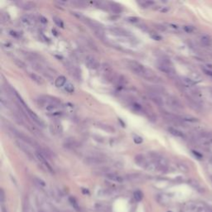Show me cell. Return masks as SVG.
Segmentation results:
<instances>
[{
  "mask_svg": "<svg viewBox=\"0 0 212 212\" xmlns=\"http://www.w3.org/2000/svg\"><path fill=\"white\" fill-rule=\"evenodd\" d=\"M157 67L160 71L166 74L169 77H174L176 76V72L171 66V62L168 59H161Z\"/></svg>",
  "mask_w": 212,
  "mask_h": 212,
  "instance_id": "obj_1",
  "label": "cell"
},
{
  "mask_svg": "<svg viewBox=\"0 0 212 212\" xmlns=\"http://www.w3.org/2000/svg\"><path fill=\"white\" fill-rule=\"evenodd\" d=\"M9 129H10V131L12 132L13 134L14 135L15 137H17L20 141L23 142L24 143H27V144L28 145H31V146H34V147H36V146H37L36 142H35L33 139H31V138L28 137L27 135L24 134L23 133H22V132L18 131V130L14 128H13V127H9Z\"/></svg>",
  "mask_w": 212,
  "mask_h": 212,
  "instance_id": "obj_2",
  "label": "cell"
},
{
  "mask_svg": "<svg viewBox=\"0 0 212 212\" xmlns=\"http://www.w3.org/2000/svg\"><path fill=\"white\" fill-rule=\"evenodd\" d=\"M127 65H128V67L129 68L135 75H138L143 77L145 71H146V67H144L142 64L134 62V61H128Z\"/></svg>",
  "mask_w": 212,
  "mask_h": 212,
  "instance_id": "obj_3",
  "label": "cell"
},
{
  "mask_svg": "<svg viewBox=\"0 0 212 212\" xmlns=\"http://www.w3.org/2000/svg\"><path fill=\"white\" fill-rule=\"evenodd\" d=\"M85 162L90 166H100L106 162V159L99 156H90L85 158Z\"/></svg>",
  "mask_w": 212,
  "mask_h": 212,
  "instance_id": "obj_4",
  "label": "cell"
},
{
  "mask_svg": "<svg viewBox=\"0 0 212 212\" xmlns=\"http://www.w3.org/2000/svg\"><path fill=\"white\" fill-rule=\"evenodd\" d=\"M143 77L144 78L145 80L151 81V82L158 83L162 81L161 78L159 76H157L154 71H153L151 69H148V68H146V71H145Z\"/></svg>",
  "mask_w": 212,
  "mask_h": 212,
  "instance_id": "obj_5",
  "label": "cell"
},
{
  "mask_svg": "<svg viewBox=\"0 0 212 212\" xmlns=\"http://www.w3.org/2000/svg\"><path fill=\"white\" fill-rule=\"evenodd\" d=\"M167 104L173 109L179 110V109H183V105L181 103V101L174 96H169L167 99Z\"/></svg>",
  "mask_w": 212,
  "mask_h": 212,
  "instance_id": "obj_6",
  "label": "cell"
},
{
  "mask_svg": "<svg viewBox=\"0 0 212 212\" xmlns=\"http://www.w3.org/2000/svg\"><path fill=\"white\" fill-rule=\"evenodd\" d=\"M85 65L89 69H97L99 66V63L96 60V58L93 56H87L85 57Z\"/></svg>",
  "mask_w": 212,
  "mask_h": 212,
  "instance_id": "obj_7",
  "label": "cell"
},
{
  "mask_svg": "<svg viewBox=\"0 0 212 212\" xmlns=\"http://www.w3.org/2000/svg\"><path fill=\"white\" fill-rule=\"evenodd\" d=\"M23 107V106H22ZM24 109H25V110L27 111V114H28V116H29V118L31 119H32L33 120V122H35L36 124H38V125H40V126H41V127H43L44 126V124H43V122L41 121V119L36 115L32 110H31V109H29L28 108V106L27 105V106H25V107H23Z\"/></svg>",
  "mask_w": 212,
  "mask_h": 212,
  "instance_id": "obj_8",
  "label": "cell"
},
{
  "mask_svg": "<svg viewBox=\"0 0 212 212\" xmlns=\"http://www.w3.org/2000/svg\"><path fill=\"white\" fill-rule=\"evenodd\" d=\"M148 94V97H149V99H150L152 101H153L157 105H158V106H160V107L163 106L164 102H163V99H162V98L161 97L159 94L154 93V92H151V91H149Z\"/></svg>",
  "mask_w": 212,
  "mask_h": 212,
  "instance_id": "obj_9",
  "label": "cell"
},
{
  "mask_svg": "<svg viewBox=\"0 0 212 212\" xmlns=\"http://www.w3.org/2000/svg\"><path fill=\"white\" fill-rule=\"evenodd\" d=\"M21 22L22 23H23L24 25L28 27L35 26L36 23V18L31 15H24L21 17Z\"/></svg>",
  "mask_w": 212,
  "mask_h": 212,
  "instance_id": "obj_10",
  "label": "cell"
},
{
  "mask_svg": "<svg viewBox=\"0 0 212 212\" xmlns=\"http://www.w3.org/2000/svg\"><path fill=\"white\" fill-rule=\"evenodd\" d=\"M94 125L96 128H99V129L104 130V131H106V132L110 133V134H113V133L115 132V129L114 127L111 126V125H109V124H104V123H101V122H94Z\"/></svg>",
  "mask_w": 212,
  "mask_h": 212,
  "instance_id": "obj_11",
  "label": "cell"
},
{
  "mask_svg": "<svg viewBox=\"0 0 212 212\" xmlns=\"http://www.w3.org/2000/svg\"><path fill=\"white\" fill-rule=\"evenodd\" d=\"M134 161L137 165L141 167H143V168H145V167H146V165H147V163H148V159H147L143 155L139 154V155H137L135 157Z\"/></svg>",
  "mask_w": 212,
  "mask_h": 212,
  "instance_id": "obj_12",
  "label": "cell"
},
{
  "mask_svg": "<svg viewBox=\"0 0 212 212\" xmlns=\"http://www.w3.org/2000/svg\"><path fill=\"white\" fill-rule=\"evenodd\" d=\"M181 82L183 85V86H185L186 88H192L197 85V82L193 79L188 77H181Z\"/></svg>",
  "mask_w": 212,
  "mask_h": 212,
  "instance_id": "obj_13",
  "label": "cell"
},
{
  "mask_svg": "<svg viewBox=\"0 0 212 212\" xmlns=\"http://www.w3.org/2000/svg\"><path fill=\"white\" fill-rule=\"evenodd\" d=\"M104 176H105V177H107L109 180H110V181H115V182L121 183V182L124 181V179H123L122 176H119V175H117L115 173H113V172H107V173L104 174Z\"/></svg>",
  "mask_w": 212,
  "mask_h": 212,
  "instance_id": "obj_14",
  "label": "cell"
},
{
  "mask_svg": "<svg viewBox=\"0 0 212 212\" xmlns=\"http://www.w3.org/2000/svg\"><path fill=\"white\" fill-rule=\"evenodd\" d=\"M101 70H102V72L109 78L113 76V69L108 63H103L101 65Z\"/></svg>",
  "mask_w": 212,
  "mask_h": 212,
  "instance_id": "obj_15",
  "label": "cell"
},
{
  "mask_svg": "<svg viewBox=\"0 0 212 212\" xmlns=\"http://www.w3.org/2000/svg\"><path fill=\"white\" fill-rule=\"evenodd\" d=\"M199 41H200L202 46H204V47H209V46H211V44L212 43V40L211 38V36H208L207 34H203V35H202V36H200Z\"/></svg>",
  "mask_w": 212,
  "mask_h": 212,
  "instance_id": "obj_16",
  "label": "cell"
},
{
  "mask_svg": "<svg viewBox=\"0 0 212 212\" xmlns=\"http://www.w3.org/2000/svg\"><path fill=\"white\" fill-rule=\"evenodd\" d=\"M110 31L112 32V34L117 35V36H129L130 34L127 31H125L123 28H119V27H113L109 29Z\"/></svg>",
  "mask_w": 212,
  "mask_h": 212,
  "instance_id": "obj_17",
  "label": "cell"
},
{
  "mask_svg": "<svg viewBox=\"0 0 212 212\" xmlns=\"http://www.w3.org/2000/svg\"><path fill=\"white\" fill-rule=\"evenodd\" d=\"M16 145L17 146V148H20L21 150L22 151V152H24V153H25V154H26L28 157H30V158L32 157V154H31V153L30 152V150L28 149V148H27V146H25V145L23 144L22 142L17 141V142H16Z\"/></svg>",
  "mask_w": 212,
  "mask_h": 212,
  "instance_id": "obj_18",
  "label": "cell"
},
{
  "mask_svg": "<svg viewBox=\"0 0 212 212\" xmlns=\"http://www.w3.org/2000/svg\"><path fill=\"white\" fill-rule=\"evenodd\" d=\"M69 71L70 73L74 77L76 78L77 80H80V79H81V76H80V71L76 67H74L72 66H71L70 67H69Z\"/></svg>",
  "mask_w": 212,
  "mask_h": 212,
  "instance_id": "obj_19",
  "label": "cell"
},
{
  "mask_svg": "<svg viewBox=\"0 0 212 212\" xmlns=\"http://www.w3.org/2000/svg\"><path fill=\"white\" fill-rule=\"evenodd\" d=\"M64 146L66 147V148H71V149H74V148H77L79 147V144H78V143L76 141V140L74 139H67L66 142H65V143H64Z\"/></svg>",
  "mask_w": 212,
  "mask_h": 212,
  "instance_id": "obj_20",
  "label": "cell"
},
{
  "mask_svg": "<svg viewBox=\"0 0 212 212\" xmlns=\"http://www.w3.org/2000/svg\"><path fill=\"white\" fill-rule=\"evenodd\" d=\"M19 6L21 8H22L24 10H31V9H33L36 5L34 3H31V2H22L20 3Z\"/></svg>",
  "mask_w": 212,
  "mask_h": 212,
  "instance_id": "obj_21",
  "label": "cell"
},
{
  "mask_svg": "<svg viewBox=\"0 0 212 212\" xmlns=\"http://www.w3.org/2000/svg\"><path fill=\"white\" fill-rule=\"evenodd\" d=\"M167 129H168V132H169L171 134H172L173 136H175V137H177V138H184V137H185V136H184V134H183L181 131L176 129L173 128V127H169Z\"/></svg>",
  "mask_w": 212,
  "mask_h": 212,
  "instance_id": "obj_22",
  "label": "cell"
},
{
  "mask_svg": "<svg viewBox=\"0 0 212 212\" xmlns=\"http://www.w3.org/2000/svg\"><path fill=\"white\" fill-rule=\"evenodd\" d=\"M29 76L31 78V80L34 81V82H36L37 85H42L44 81H43V79L39 76V75H36L35 73H29Z\"/></svg>",
  "mask_w": 212,
  "mask_h": 212,
  "instance_id": "obj_23",
  "label": "cell"
},
{
  "mask_svg": "<svg viewBox=\"0 0 212 212\" xmlns=\"http://www.w3.org/2000/svg\"><path fill=\"white\" fill-rule=\"evenodd\" d=\"M66 79L65 76H60L57 78L56 81H55V85L57 87H62V86H65V85L66 84Z\"/></svg>",
  "mask_w": 212,
  "mask_h": 212,
  "instance_id": "obj_24",
  "label": "cell"
},
{
  "mask_svg": "<svg viewBox=\"0 0 212 212\" xmlns=\"http://www.w3.org/2000/svg\"><path fill=\"white\" fill-rule=\"evenodd\" d=\"M28 127V129H29V130L31 131V133L33 134H35L36 136H37V137H39V138H41L42 137V134L41 133V131H39L38 130V129L37 128H36L34 125H32V124H29V125L27 126Z\"/></svg>",
  "mask_w": 212,
  "mask_h": 212,
  "instance_id": "obj_25",
  "label": "cell"
},
{
  "mask_svg": "<svg viewBox=\"0 0 212 212\" xmlns=\"http://www.w3.org/2000/svg\"><path fill=\"white\" fill-rule=\"evenodd\" d=\"M109 8H110V9L112 10L113 13H121L122 12V8L119 5V4H117V3H110L109 4Z\"/></svg>",
  "mask_w": 212,
  "mask_h": 212,
  "instance_id": "obj_26",
  "label": "cell"
},
{
  "mask_svg": "<svg viewBox=\"0 0 212 212\" xmlns=\"http://www.w3.org/2000/svg\"><path fill=\"white\" fill-rule=\"evenodd\" d=\"M181 120L189 122V123H197V122H198V119L194 118V117H191V116H182V117H181Z\"/></svg>",
  "mask_w": 212,
  "mask_h": 212,
  "instance_id": "obj_27",
  "label": "cell"
},
{
  "mask_svg": "<svg viewBox=\"0 0 212 212\" xmlns=\"http://www.w3.org/2000/svg\"><path fill=\"white\" fill-rule=\"evenodd\" d=\"M65 90H66V91H67L68 93H73L75 91L74 85L70 82H67L65 85Z\"/></svg>",
  "mask_w": 212,
  "mask_h": 212,
  "instance_id": "obj_28",
  "label": "cell"
},
{
  "mask_svg": "<svg viewBox=\"0 0 212 212\" xmlns=\"http://www.w3.org/2000/svg\"><path fill=\"white\" fill-rule=\"evenodd\" d=\"M143 195L142 192H140V191H136V192L134 193V199L137 201V202L141 201V200L143 199Z\"/></svg>",
  "mask_w": 212,
  "mask_h": 212,
  "instance_id": "obj_29",
  "label": "cell"
},
{
  "mask_svg": "<svg viewBox=\"0 0 212 212\" xmlns=\"http://www.w3.org/2000/svg\"><path fill=\"white\" fill-rule=\"evenodd\" d=\"M13 62H14V63H15L16 66H17V67L19 68L26 67V64H25L23 62L20 61V60H18V59H13Z\"/></svg>",
  "mask_w": 212,
  "mask_h": 212,
  "instance_id": "obj_30",
  "label": "cell"
},
{
  "mask_svg": "<svg viewBox=\"0 0 212 212\" xmlns=\"http://www.w3.org/2000/svg\"><path fill=\"white\" fill-rule=\"evenodd\" d=\"M53 21L55 22V23L57 24V26L61 27H64V24H63L62 21L60 18H58L57 17H53Z\"/></svg>",
  "mask_w": 212,
  "mask_h": 212,
  "instance_id": "obj_31",
  "label": "cell"
},
{
  "mask_svg": "<svg viewBox=\"0 0 212 212\" xmlns=\"http://www.w3.org/2000/svg\"><path fill=\"white\" fill-rule=\"evenodd\" d=\"M177 167H178V168L182 171H188V168H187V167H186L185 164H183V163H178L177 164Z\"/></svg>",
  "mask_w": 212,
  "mask_h": 212,
  "instance_id": "obj_32",
  "label": "cell"
},
{
  "mask_svg": "<svg viewBox=\"0 0 212 212\" xmlns=\"http://www.w3.org/2000/svg\"><path fill=\"white\" fill-rule=\"evenodd\" d=\"M70 202H71V204L73 206L75 207V208H76V210H78V209H79V206H78L77 202H76V199H75V198H73V197H71V198H70Z\"/></svg>",
  "mask_w": 212,
  "mask_h": 212,
  "instance_id": "obj_33",
  "label": "cell"
},
{
  "mask_svg": "<svg viewBox=\"0 0 212 212\" xmlns=\"http://www.w3.org/2000/svg\"><path fill=\"white\" fill-rule=\"evenodd\" d=\"M184 30L185 31H186L187 33H191L192 31H194V28H193V27L192 26H185L184 27Z\"/></svg>",
  "mask_w": 212,
  "mask_h": 212,
  "instance_id": "obj_34",
  "label": "cell"
},
{
  "mask_svg": "<svg viewBox=\"0 0 212 212\" xmlns=\"http://www.w3.org/2000/svg\"><path fill=\"white\" fill-rule=\"evenodd\" d=\"M134 142L136 143H138V144H139V143H141L142 142H143V139L141 138V137H139V136H135L134 137Z\"/></svg>",
  "mask_w": 212,
  "mask_h": 212,
  "instance_id": "obj_35",
  "label": "cell"
},
{
  "mask_svg": "<svg viewBox=\"0 0 212 212\" xmlns=\"http://www.w3.org/2000/svg\"><path fill=\"white\" fill-rule=\"evenodd\" d=\"M151 37H152V38H153V39L156 40V41H161V40H162V36H159V35H156V34H153V35H151Z\"/></svg>",
  "mask_w": 212,
  "mask_h": 212,
  "instance_id": "obj_36",
  "label": "cell"
},
{
  "mask_svg": "<svg viewBox=\"0 0 212 212\" xmlns=\"http://www.w3.org/2000/svg\"><path fill=\"white\" fill-rule=\"evenodd\" d=\"M203 71H204V73L207 75V76H209L210 77L212 78V70H206V69H203Z\"/></svg>",
  "mask_w": 212,
  "mask_h": 212,
  "instance_id": "obj_37",
  "label": "cell"
},
{
  "mask_svg": "<svg viewBox=\"0 0 212 212\" xmlns=\"http://www.w3.org/2000/svg\"><path fill=\"white\" fill-rule=\"evenodd\" d=\"M35 180L37 181V184H38L39 186H46L45 182H44L43 181H41V179H39V178H35Z\"/></svg>",
  "mask_w": 212,
  "mask_h": 212,
  "instance_id": "obj_38",
  "label": "cell"
},
{
  "mask_svg": "<svg viewBox=\"0 0 212 212\" xmlns=\"http://www.w3.org/2000/svg\"><path fill=\"white\" fill-rule=\"evenodd\" d=\"M0 200H1L2 203L4 201V192H3V189H1V191H0Z\"/></svg>",
  "mask_w": 212,
  "mask_h": 212,
  "instance_id": "obj_39",
  "label": "cell"
},
{
  "mask_svg": "<svg viewBox=\"0 0 212 212\" xmlns=\"http://www.w3.org/2000/svg\"><path fill=\"white\" fill-rule=\"evenodd\" d=\"M139 18L138 17H129L128 18V21H129L131 22H139Z\"/></svg>",
  "mask_w": 212,
  "mask_h": 212,
  "instance_id": "obj_40",
  "label": "cell"
},
{
  "mask_svg": "<svg viewBox=\"0 0 212 212\" xmlns=\"http://www.w3.org/2000/svg\"><path fill=\"white\" fill-rule=\"evenodd\" d=\"M40 20H41V22H43V23H47V18H46V17H42V16L40 17Z\"/></svg>",
  "mask_w": 212,
  "mask_h": 212,
  "instance_id": "obj_41",
  "label": "cell"
},
{
  "mask_svg": "<svg viewBox=\"0 0 212 212\" xmlns=\"http://www.w3.org/2000/svg\"><path fill=\"white\" fill-rule=\"evenodd\" d=\"M17 32H16V31H10V35H12V36H16V37H17L18 36V34H17Z\"/></svg>",
  "mask_w": 212,
  "mask_h": 212,
  "instance_id": "obj_42",
  "label": "cell"
},
{
  "mask_svg": "<svg viewBox=\"0 0 212 212\" xmlns=\"http://www.w3.org/2000/svg\"><path fill=\"white\" fill-rule=\"evenodd\" d=\"M193 153H194L195 155H197V157H200V158H201V157H202V154H200V153H198V152H196V151H193Z\"/></svg>",
  "mask_w": 212,
  "mask_h": 212,
  "instance_id": "obj_43",
  "label": "cell"
},
{
  "mask_svg": "<svg viewBox=\"0 0 212 212\" xmlns=\"http://www.w3.org/2000/svg\"><path fill=\"white\" fill-rule=\"evenodd\" d=\"M2 212H7V211H6V209H5V207H2Z\"/></svg>",
  "mask_w": 212,
  "mask_h": 212,
  "instance_id": "obj_44",
  "label": "cell"
}]
</instances>
